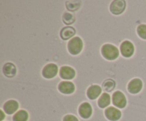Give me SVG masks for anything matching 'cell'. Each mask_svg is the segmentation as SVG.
<instances>
[{"mask_svg": "<svg viewBox=\"0 0 146 121\" xmlns=\"http://www.w3.org/2000/svg\"><path fill=\"white\" fill-rule=\"evenodd\" d=\"M101 54L108 61H113L119 56V50L112 44H106L101 48Z\"/></svg>", "mask_w": 146, "mask_h": 121, "instance_id": "cell-1", "label": "cell"}, {"mask_svg": "<svg viewBox=\"0 0 146 121\" xmlns=\"http://www.w3.org/2000/svg\"><path fill=\"white\" fill-rule=\"evenodd\" d=\"M83 41L78 36H76L72 38L68 43V52L71 55H78L81 52L83 49Z\"/></svg>", "mask_w": 146, "mask_h": 121, "instance_id": "cell-2", "label": "cell"}, {"mask_svg": "<svg viewBox=\"0 0 146 121\" xmlns=\"http://www.w3.org/2000/svg\"><path fill=\"white\" fill-rule=\"evenodd\" d=\"M126 2L123 0H115L111 2L110 6V11L114 15H120L125 9Z\"/></svg>", "mask_w": 146, "mask_h": 121, "instance_id": "cell-3", "label": "cell"}, {"mask_svg": "<svg viewBox=\"0 0 146 121\" xmlns=\"http://www.w3.org/2000/svg\"><path fill=\"white\" fill-rule=\"evenodd\" d=\"M113 104L117 108H123L127 104V100L125 95L121 91H117L112 95Z\"/></svg>", "mask_w": 146, "mask_h": 121, "instance_id": "cell-4", "label": "cell"}, {"mask_svg": "<svg viewBox=\"0 0 146 121\" xmlns=\"http://www.w3.org/2000/svg\"><path fill=\"white\" fill-rule=\"evenodd\" d=\"M120 51L123 56L125 58H130L133 55L135 48L132 42L129 41H124L121 44Z\"/></svg>", "mask_w": 146, "mask_h": 121, "instance_id": "cell-5", "label": "cell"}, {"mask_svg": "<svg viewBox=\"0 0 146 121\" xmlns=\"http://www.w3.org/2000/svg\"><path fill=\"white\" fill-rule=\"evenodd\" d=\"M58 66L55 63H48L44 67L42 70V75L45 78H53L58 73Z\"/></svg>", "mask_w": 146, "mask_h": 121, "instance_id": "cell-6", "label": "cell"}, {"mask_svg": "<svg viewBox=\"0 0 146 121\" xmlns=\"http://www.w3.org/2000/svg\"><path fill=\"white\" fill-rule=\"evenodd\" d=\"M143 82L140 78L131 80L128 85V91L130 93L137 94L142 90Z\"/></svg>", "mask_w": 146, "mask_h": 121, "instance_id": "cell-7", "label": "cell"}, {"mask_svg": "<svg viewBox=\"0 0 146 121\" xmlns=\"http://www.w3.org/2000/svg\"><path fill=\"white\" fill-rule=\"evenodd\" d=\"M93 112L92 107L90 103L84 102L80 105L78 108V114L84 119H88L91 116Z\"/></svg>", "mask_w": 146, "mask_h": 121, "instance_id": "cell-8", "label": "cell"}, {"mask_svg": "<svg viewBox=\"0 0 146 121\" xmlns=\"http://www.w3.org/2000/svg\"><path fill=\"white\" fill-rule=\"evenodd\" d=\"M105 115L111 121H117L121 118V112L114 107H108L105 110Z\"/></svg>", "mask_w": 146, "mask_h": 121, "instance_id": "cell-9", "label": "cell"}, {"mask_svg": "<svg viewBox=\"0 0 146 121\" xmlns=\"http://www.w3.org/2000/svg\"><path fill=\"white\" fill-rule=\"evenodd\" d=\"M58 89L61 93L68 95L75 91V85L70 81H62L58 84Z\"/></svg>", "mask_w": 146, "mask_h": 121, "instance_id": "cell-10", "label": "cell"}, {"mask_svg": "<svg viewBox=\"0 0 146 121\" xmlns=\"http://www.w3.org/2000/svg\"><path fill=\"white\" fill-rule=\"evenodd\" d=\"M59 75L63 79L71 80L75 77L76 71L71 67L65 65V66H62L60 68Z\"/></svg>", "mask_w": 146, "mask_h": 121, "instance_id": "cell-11", "label": "cell"}, {"mask_svg": "<svg viewBox=\"0 0 146 121\" xmlns=\"http://www.w3.org/2000/svg\"><path fill=\"white\" fill-rule=\"evenodd\" d=\"M18 102L17 101H14V100H9V101H7L3 106L4 112L8 115H11V114L14 113L18 110Z\"/></svg>", "mask_w": 146, "mask_h": 121, "instance_id": "cell-12", "label": "cell"}, {"mask_svg": "<svg viewBox=\"0 0 146 121\" xmlns=\"http://www.w3.org/2000/svg\"><path fill=\"white\" fill-rule=\"evenodd\" d=\"M101 87L98 85H92L87 90V96L90 100H95L101 95Z\"/></svg>", "mask_w": 146, "mask_h": 121, "instance_id": "cell-13", "label": "cell"}, {"mask_svg": "<svg viewBox=\"0 0 146 121\" xmlns=\"http://www.w3.org/2000/svg\"><path fill=\"white\" fill-rule=\"evenodd\" d=\"M3 73L7 78H14L17 74V68L12 63H7L3 66Z\"/></svg>", "mask_w": 146, "mask_h": 121, "instance_id": "cell-14", "label": "cell"}, {"mask_svg": "<svg viewBox=\"0 0 146 121\" xmlns=\"http://www.w3.org/2000/svg\"><path fill=\"white\" fill-rule=\"evenodd\" d=\"M76 34V29L72 26L64 27L60 31V36L63 40H68Z\"/></svg>", "mask_w": 146, "mask_h": 121, "instance_id": "cell-15", "label": "cell"}, {"mask_svg": "<svg viewBox=\"0 0 146 121\" xmlns=\"http://www.w3.org/2000/svg\"><path fill=\"white\" fill-rule=\"evenodd\" d=\"M111 103V96L106 93H104L98 101V105L99 108H105Z\"/></svg>", "mask_w": 146, "mask_h": 121, "instance_id": "cell-16", "label": "cell"}, {"mask_svg": "<svg viewBox=\"0 0 146 121\" xmlns=\"http://www.w3.org/2000/svg\"><path fill=\"white\" fill-rule=\"evenodd\" d=\"M13 121H27L29 119V114L24 110L17 111L13 116Z\"/></svg>", "mask_w": 146, "mask_h": 121, "instance_id": "cell-17", "label": "cell"}, {"mask_svg": "<svg viewBox=\"0 0 146 121\" xmlns=\"http://www.w3.org/2000/svg\"><path fill=\"white\" fill-rule=\"evenodd\" d=\"M102 87L106 92H111L115 88V82L113 79L108 78L104 81L102 84Z\"/></svg>", "mask_w": 146, "mask_h": 121, "instance_id": "cell-18", "label": "cell"}, {"mask_svg": "<svg viewBox=\"0 0 146 121\" xmlns=\"http://www.w3.org/2000/svg\"><path fill=\"white\" fill-rule=\"evenodd\" d=\"M81 1H67L66 2V7L67 9L71 11H77L81 7Z\"/></svg>", "mask_w": 146, "mask_h": 121, "instance_id": "cell-19", "label": "cell"}, {"mask_svg": "<svg viewBox=\"0 0 146 121\" xmlns=\"http://www.w3.org/2000/svg\"><path fill=\"white\" fill-rule=\"evenodd\" d=\"M63 21L66 25H71V24H74L76 21L75 16L73 14L69 12H65L63 14L62 17Z\"/></svg>", "mask_w": 146, "mask_h": 121, "instance_id": "cell-20", "label": "cell"}, {"mask_svg": "<svg viewBox=\"0 0 146 121\" xmlns=\"http://www.w3.org/2000/svg\"><path fill=\"white\" fill-rule=\"evenodd\" d=\"M138 36L143 39L146 40V24H141L137 28Z\"/></svg>", "mask_w": 146, "mask_h": 121, "instance_id": "cell-21", "label": "cell"}, {"mask_svg": "<svg viewBox=\"0 0 146 121\" xmlns=\"http://www.w3.org/2000/svg\"><path fill=\"white\" fill-rule=\"evenodd\" d=\"M63 121H78V118L73 115H66L63 118Z\"/></svg>", "mask_w": 146, "mask_h": 121, "instance_id": "cell-22", "label": "cell"}, {"mask_svg": "<svg viewBox=\"0 0 146 121\" xmlns=\"http://www.w3.org/2000/svg\"><path fill=\"white\" fill-rule=\"evenodd\" d=\"M0 113H1V118H0V121H2V120L4 118V113H3L2 110H0Z\"/></svg>", "mask_w": 146, "mask_h": 121, "instance_id": "cell-23", "label": "cell"}]
</instances>
